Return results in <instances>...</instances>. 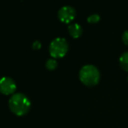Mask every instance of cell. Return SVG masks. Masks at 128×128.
Listing matches in <instances>:
<instances>
[{
	"label": "cell",
	"mask_w": 128,
	"mask_h": 128,
	"mask_svg": "<svg viewBox=\"0 0 128 128\" xmlns=\"http://www.w3.org/2000/svg\"><path fill=\"white\" fill-rule=\"evenodd\" d=\"M122 41L125 45L128 46V30H126L122 35Z\"/></svg>",
	"instance_id": "30bf717a"
},
{
	"label": "cell",
	"mask_w": 128,
	"mask_h": 128,
	"mask_svg": "<svg viewBox=\"0 0 128 128\" xmlns=\"http://www.w3.org/2000/svg\"><path fill=\"white\" fill-rule=\"evenodd\" d=\"M17 90L15 82L9 77H2L0 78V93L4 95L13 94Z\"/></svg>",
	"instance_id": "5b68a950"
},
{
	"label": "cell",
	"mask_w": 128,
	"mask_h": 128,
	"mask_svg": "<svg viewBox=\"0 0 128 128\" xmlns=\"http://www.w3.org/2000/svg\"><path fill=\"white\" fill-rule=\"evenodd\" d=\"M8 106L15 115L24 116L29 112L31 107V102L25 94L18 93L12 95L10 98Z\"/></svg>",
	"instance_id": "6da1fadb"
},
{
	"label": "cell",
	"mask_w": 128,
	"mask_h": 128,
	"mask_svg": "<svg viewBox=\"0 0 128 128\" xmlns=\"http://www.w3.org/2000/svg\"><path fill=\"white\" fill-rule=\"evenodd\" d=\"M79 79L84 85L94 87L99 83L100 74L96 66L93 65H85L80 70Z\"/></svg>",
	"instance_id": "7a4b0ae2"
},
{
	"label": "cell",
	"mask_w": 128,
	"mask_h": 128,
	"mask_svg": "<svg viewBox=\"0 0 128 128\" xmlns=\"http://www.w3.org/2000/svg\"><path fill=\"white\" fill-rule=\"evenodd\" d=\"M57 16L60 22L66 24H70L76 18V11L73 7L66 6L60 8L57 13Z\"/></svg>",
	"instance_id": "277c9868"
},
{
	"label": "cell",
	"mask_w": 128,
	"mask_h": 128,
	"mask_svg": "<svg viewBox=\"0 0 128 128\" xmlns=\"http://www.w3.org/2000/svg\"><path fill=\"white\" fill-rule=\"evenodd\" d=\"M68 31L70 35L73 38H79L83 32L82 27L81 25L78 24H72L68 26Z\"/></svg>",
	"instance_id": "8992f818"
},
{
	"label": "cell",
	"mask_w": 128,
	"mask_h": 128,
	"mask_svg": "<svg viewBox=\"0 0 128 128\" xmlns=\"http://www.w3.org/2000/svg\"><path fill=\"white\" fill-rule=\"evenodd\" d=\"M120 67L126 72H128V51L124 52L119 59Z\"/></svg>",
	"instance_id": "52a82bcc"
},
{
	"label": "cell",
	"mask_w": 128,
	"mask_h": 128,
	"mask_svg": "<svg viewBox=\"0 0 128 128\" xmlns=\"http://www.w3.org/2000/svg\"><path fill=\"white\" fill-rule=\"evenodd\" d=\"M88 22L89 24H96V23H99L100 20V16L97 14H91L90 15L88 19H87Z\"/></svg>",
	"instance_id": "9c48e42d"
},
{
	"label": "cell",
	"mask_w": 128,
	"mask_h": 128,
	"mask_svg": "<svg viewBox=\"0 0 128 128\" xmlns=\"http://www.w3.org/2000/svg\"><path fill=\"white\" fill-rule=\"evenodd\" d=\"M68 50L69 44L64 38H56L49 45V53L50 56L55 59L65 56Z\"/></svg>",
	"instance_id": "3957f363"
},
{
	"label": "cell",
	"mask_w": 128,
	"mask_h": 128,
	"mask_svg": "<svg viewBox=\"0 0 128 128\" xmlns=\"http://www.w3.org/2000/svg\"><path fill=\"white\" fill-rule=\"evenodd\" d=\"M32 49L33 50H39L41 48H42V44L39 41H35L33 43H32Z\"/></svg>",
	"instance_id": "8fae6325"
},
{
	"label": "cell",
	"mask_w": 128,
	"mask_h": 128,
	"mask_svg": "<svg viewBox=\"0 0 128 128\" xmlns=\"http://www.w3.org/2000/svg\"><path fill=\"white\" fill-rule=\"evenodd\" d=\"M57 66H58V63H57L56 60L54 59H50V60H47V62L45 63V67L49 71H53V70H56Z\"/></svg>",
	"instance_id": "ba28073f"
}]
</instances>
